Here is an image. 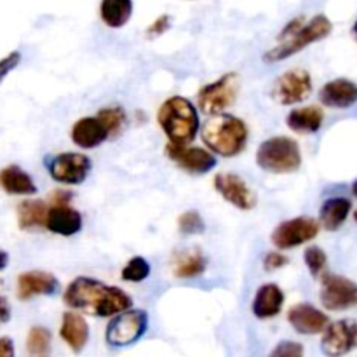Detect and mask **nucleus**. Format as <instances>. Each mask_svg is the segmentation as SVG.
<instances>
[{
	"label": "nucleus",
	"instance_id": "nucleus-1",
	"mask_svg": "<svg viewBox=\"0 0 357 357\" xmlns=\"http://www.w3.org/2000/svg\"><path fill=\"white\" fill-rule=\"evenodd\" d=\"M63 302L72 309L94 317H110L131 309L132 300L115 286H107L91 278L73 279L65 289Z\"/></svg>",
	"mask_w": 357,
	"mask_h": 357
},
{
	"label": "nucleus",
	"instance_id": "nucleus-2",
	"mask_svg": "<svg viewBox=\"0 0 357 357\" xmlns=\"http://www.w3.org/2000/svg\"><path fill=\"white\" fill-rule=\"evenodd\" d=\"M303 21L305 20L300 16L286 24L284 30L279 33V45L268 49L264 54L265 63L272 65V63L284 61V59L298 54L314 42L326 38L333 30V23L324 14H317L309 23H303Z\"/></svg>",
	"mask_w": 357,
	"mask_h": 357
},
{
	"label": "nucleus",
	"instance_id": "nucleus-3",
	"mask_svg": "<svg viewBox=\"0 0 357 357\" xmlns=\"http://www.w3.org/2000/svg\"><path fill=\"white\" fill-rule=\"evenodd\" d=\"M202 142L222 157H236L248 143V126L236 115L216 114L201 129Z\"/></svg>",
	"mask_w": 357,
	"mask_h": 357
},
{
	"label": "nucleus",
	"instance_id": "nucleus-4",
	"mask_svg": "<svg viewBox=\"0 0 357 357\" xmlns=\"http://www.w3.org/2000/svg\"><path fill=\"white\" fill-rule=\"evenodd\" d=\"M157 121L167 139L176 145H188L197 136L199 112L190 100L183 96H171L160 105Z\"/></svg>",
	"mask_w": 357,
	"mask_h": 357
},
{
	"label": "nucleus",
	"instance_id": "nucleus-5",
	"mask_svg": "<svg viewBox=\"0 0 357 357\" xmlns=\"http://www.w3.org/2000/svg\"><path fill=\"white\" fill-rule=\"evenodd\" d=\"M257 164L258 167L272 174L295 173L302 166V152L295 139L274 136L258 146Z\"/></svg>",
	"mask_w": 357,
	"mask_h": 357
},
{
	"label": "nucleus",
	"instance_id": "nucleus-6",
	"mask_svg": "<svg viewBox=\"0 0 357 357\" xmlns=\"http://www.w3.org/2000/svg\"><path fill=\"white\" fill-rule=\"evenodd\" d=\"M149 328V316L145 310H122L115 314L107 324L105 338L110 347H128L136 344Z\"/></svg>",
	"mask_w": 357,
	"mask_h": 357
},
{
	"label": "nucleus",
	"instance_id": "nucleus-7",
	"mask_svg": "<svg viewBox=\"0 0 357 357\" xmlns=\"http://www.w3.org/2000/svg\"><path fill=\"white\" fill-rule=\"evenodd\" d=\"M239 75L234 72L225 73L215 82L202 87L197 94V107L204 114L216 115L223 114L227 108L232 107L239 94Z\"/></svg>",
	"mask_w": 357,
	"mask_h": 357
},
{
	"label": "nucleus",
	"instance_id": "nucleus-8",
	"mask_svg": "<svg viewBox=\"0 0 357 357\" xmlns=\"http://www.w3.org/2000/svg\"><path fill=\"white\" fill-rule=\"evenodd\" d=\"M321 303L324 309L342 312L357 307V284L337 274L321 275Z\"/></svg>",
	"mask_w": 357,
	"mask_h": 357
},
{
	"label": "nucleus",
	"instance_id": "nucleus-9",
	"mask_svg": "<svg viewBox=\"0 0 357 357\" xmlns=\"http://www.w3.org/2000/svg\"><path fill=\"white\" fill-rule=\"evenodd\" d=\"M319 234V222L310 216H298L278 225L272 232V243L278 250H291L316 239Z\"/></svg>",
	"mask_w": 357,
	"mask_h": 357
},
{
	"label": "nucleus",
	"instance_id": "nucleus-10",
	"mask_svg": "<svg viewBox=\"0 0 357 357\" xmlns=\"http://www.w3.org/2000/svg\"><path fill=\"white\" fill-rule=\"evenodd\" d=\"M312 93V77L307 70L295 68L282 73L272 87V96L278 103L289 107L305 101Z\"/></svg>",
	"mask_w": 357,
	"mask_h": 357
},
{
	"label": "nucleus",
	"instance_id": "nucleus-11",
	"mask_svg": "<svg viewBox=\"0 0 357 357\" xmlns=\"http://www.w3.org/2000/svg\"><path fill=\"white\" fill-rule=\"evenodd\" d=\"M91 159L84 153L65 152L58 153L47 162V171L52 180L65 185H80L91 173Z\"/></svg>",
	"mask_w": 357,
	"mask_h": 357
},
{
	"label": "nucleus",
	"instance_id": "nucleus-12",
	"mask_svg": "<svg viewBox=\"0 0 357 357\" xmlns=\"http://www.w3.org/2000/svg\"><path fill=\"white\" fill-rule=\"evenodd\" d=\"M321 349L326 356H345L357 349V323L354 319H340L328 324L323 331Z\"/></svg>",
	"mask_w": 357,
	"mask_h": 357
},
{
	"label": "nucleus",
	"instance_id": "nucleus-13",
	"mask_svg": "<svg viewBox=\"0 0 357 357\" xmlns=\"http://www.w3.org/2000/svg\"><path fill=\"white\" fill-rule=\"evenodd\" d=\"M166 153L176 166L185 169L190 174H206L216 167V157L209 150L187 145H176V143H167Z\"/></svg>",
	"mask_w": 357,
	"mask_h": 357
},
{
	"label": "nucleus",
	"instance_id": "nucleus-14",
	"mask_svg": "<svg viewBox=\"0 0 357 357\" xmlns=\"http://www.w3.org/2000/svg\"><path fill=\"white\" fill-rule=\"evenodd\" d=\"M216 192L225 199L227 202H230L232 206H236L237 209H243V211H250L257 206V195L251 190L250 185L243 180L241 176L234 173H220L216 174L215 180H213Z\"/></svg>",
	"mask_w": 357,
	"mask_h": 357
},
{
	"label": "nucleus",
	"instance_id": "nucleus-15",
	"mask_svg": "<svg viewBox=\"0 0 357 357\" xmlns=\"http://www.w3.org/2000/svg\"><path fill=\"white\" fill-rule=\"evenodd\" d=\"M288 321L293 330L300 335H319L326 330L330 319L324 312L310 303H296L289 309Z\"/></svg>",
	"mask_w": 357,
	"mask_h": 357
},
{
	"label": "nucleus",
	"instance_id": "nucleus-16",
	"mask_svg": "<svg viewBox=\"0 0 357 357\" xmlns=\"http://www.w3.org/2000/svg\"><path fill=\"white\" fill-rule=\"evenodd\" d=\"M59 289L58 279L49 272L31 271L23 272L17 278V298L26 302L33 296H51Z\"/></svg>",
	"mask_w": 357,
	"mask_h": 357
},
{
	"label": "nucleus",
	"instance_id": "nucleus-17",
	"mask_svg": "<svg viewBox=\"0 0 357 357\" xmlns=\"http://www.w3.org/2000/svg\"><path fill=\"white\" fill-rule=\"evenodd\" d=\"M108 138H110L108 129L98 115L79 119L72 128V142L80 149H96Z\"/></svg>",
	"mask_w": 357,
	"mask_h": 357
},
{
	"label": "nucleus",
	"instance_id": "nucleus-18",
	"mask_svg": "<svg viewBox=\"0 0 357 357\" xmlns=\"http://www.w3.org/2000/svg\"><path fill=\"white\" fill-rule=\"evenodd\" d=\"M319 100L324 107L338 108H351L357 103V84L347 79H337L324 84L319 93Z\"/></svg>",
	"mask_w": 357,
	"mask_h": 357
},
{
	"label": "nucleus",
	"instance_id": "nucleus-19",
	"mask_svg": "<svg viewBox=\"0 0 357 357\" xmlns=\"http://www.w3.org/2000/svg\"><path fill=\"white\" fill-rule=\"evenodd\" d=\"M45 229L63 237L75 236L82 229V216H80L77 209L70 208L68 204L54 206L47 213Z\"/></svg>",
	"mask_w": 357,
	"mask_h": 357
},
{
	"label": "nucleus",
	"instance_id": "nucleus-20",
	"mask_svg": "<svg viewBox=\"0 0 357 357\" xmlns=\"http://www.w3.org/2000/svg\"><path fill=\"white\" fill-rule=\"evenodd\" d=\"M284 305V293L274 282H268L258 288L253 300V314L258 319H272L278 316Z\"/></svg>",
	"mask_w": 357,
	"mask_h": 357
},
{
	"label": "nucleus",
	"instance_id": "nucleus-21",
	"mask_svg": "<svg viewBox=\"0 0 357 357\" xmlns=\"http://www.w3.org/2000/svg\"><path fill=\"white\" fill-rule=\"evenodd\" d=\"M59 337L72 349V352L79 354L89 340V326L80 314L65 312L61 319V328H59Z\"/></svg>",
	"mask_w": 357,
	"mask_h": 357
},
{
	"label": "nucleus",
	"instance_id": "nucleus-22",
	"mask_svg": "<svg viewBox=\"0 0 357 357\" xmlns=\"http://www.w3.org/2000/svg\"><path fill=\"white\" fill-rule=\"evenodd\" d=\"M324 114L319 107L310 105V107L293 108L286 117V126L291 131L300 132V135H312L317 132L323 126Z\"/></svg>",
	"mask_w": 357,
	"mask_h": 357
},
{
	"label": "nucleus",
	"instance_id": "nucleus-23",
	"mask_svg": "<svg viewBox=\"0 0 357 357\" xmlns=\"http://www.w3.org/2000/svg\"><path fill=\"white\" fill-rule=\"evenodd\" d=\"M0 187L10 195H33L37 192L30 174L20 166H7L0 171Z\"/></svg>",
	"mask_w": 357,
	"mask_h": 357
},
{
	"label": "nucleus",
	"instance_id": "nucleus-24",
	"mask_svg": "<svg viewBox=\"0 0 357 357\" xmlns=\"http://www.w3.org/2000/svg\"><path fill=\"white\" fill-rule=\"evenodd\" d=\"M351 209H352V204L349 199L345 197L328 199V201L321 206V211H319L321 225H323L326 230H330V232H335V230H338L342 225H344L349 213H351Z\"/></svg>",
	"mask_w": 357,
	"mask_h": 357
},
{
	"label": "nucleus",
	"instance_id": "nucleus-25",
	"mask_svg": "<svg viewBox=\"0 0 357 357\" xmlns=\"http://www.w3.org/2000/svg\"><path fill=\"white\" fill-rule=\"evenodd\" d=\"M208 267V258L201 251H183L173 260V274L180 279L199 278Z\"/></svg>",
	"mask_w": 357,
	"mask_h": 357
},
{
	"label": "nucleus",
	"instance_id": "nucleus-26",
	"mask_svg": "<svg viewBox=\"0 0 357 357\" xmlns=\"http://www.w3.org/2000/svg\"><path fill=\"white\" fill-rule=\"evenodd\" d=\"M132 14V0H101L100 16L107 26L122 28Z\"/></svg>",
	"mask_w": 357,
	"mask_h": 357
},
{
	"label": "nucleus",
	"instance_id": "nucleus-27",
	"mask_svg": "<svg viewBox=\"0 0 357 357\" xmlns=\"http://www.w3.org/2000/svg\"><path fill=\"white\" fill-rule=\"evenodd\" d=\"M49 208L44 201H23L17 206V223L20 229L31 230L45 227Z\"/></svg>",
	"mask_w": 357,
	"mask_h": 357
},
{
	"label": "nucleus",
	"instance_id": "nucleus-28",
	"mask_svg": "<svg viewBox=\"0 0 357 357\" xmlns=\"http://www.w3.org/2000/svg\"><path fill=\"white\" fill-rule=\"evenodd\" d=\"M96 115L101 119V122L105 124V128L108 129V135H110V138H117V136L124 131L128 115H126L124 108L122 107L114 105V107L101 108Z\"/></svg>",
	"mask_w": 357,
	"mask_h": 357
},
{
	"label": "nucleus",
	"instance_id": "nucleus-29",
	"mask_svg": "<svg viewBox=\"0 0 357 357\" xmlns=\"http://www.w3.org/2000/svg\"><path fill=\"white\" fill-rule=\"evenodd\" d=\"M51 349V331L44 326H33L26 338V351L30 356H47Z\"/></svg>",
	"mask_w": 357,
	"mask_h": 357
},
{
	"label": "nucleus",
	"instance_id": "nucleus-30",
	"mask_svg": "<svg viewBox=\"0 0 357 357\" xmlns=\"http://www.w3.org/2000/svg\"><path fill=\"white\" fill-rule=\"evenodd\" d=\"M150 275V264L143 257H132L122 268V279L128 282H142Z\"/></svg>",
	"mask_w": 357,
	"mask_h": 357
},
{
	"label": "nucleus",
	"instance_id": "nucleus-31",
	"mask_svg": "<svg viewBox=\"0 0 357 357\" xmlns=\"http://www.w3.org/2000/svg\"><path fill=\"white\" fill-rule=\"evenodd\" d=\"M178 229H180V232L183 236H199V234H202L206 230V223L202 220L201 213L190 209V211H185L183 215H180V218H178Z\"/></svg>",
	"mask_w": 357,
	"mask_h": 357
},
{
	"label": "nucleus",
	"instance_id": "nucleus-32",
	"mask_svg": "<svg viewBox=\"0 0 357 357\" xmlns=\"http://www.w3.org/2000/svg\"><path fill=\"white\" fill-rule=\"evenodd\" d=\"M303 260H305L307 268L312 274V278H319L323 275L324 268H326L328 257L321 248L317 246H309L305 250V255H303Z\"/></svg>",
	"mask_w": 357,
	"mask_h": 357
},
{
	"label": "nucleus",
	"instance_id": "nucleus-33",
	"mask_svg": "<svg viewBox=\"0 0 357 357\" xmlns=\"http://www.w3.org/2000/svg\"><path fill=\"white\" fill-rule=\"evenodd\" d=\"M271 356L272 357H275V356L278 357H281V356L300 357V356H303V347H302V344H298V342L284 340V342H281L279 345H275V349L271 352Z\"/></svg>",
	"mask_w": 357,
	"mask_h": 357
},
{
	"label": "nucleus",
	"instance_id": "nucleus-34",
	"mask_svg": "<svg viewBox=\"0 0 357 357\" xmlns=\"http://www.w3.org/2000/svg\"><path fill=\"white\" fill-rule=\"evenodd\" d=\"M169 28H171V16L169 14H162V16L157 17V20L153 21L149 28H146L145 35H146V38H157V37H160V35L166 33Z\"/></svg>",
	"mask_w": 357,
	"mask_h": 357
},
{
	"label": "nucleus",
	"instance_id": "nucleus-35",
	"mask_svg": "<svg viewBox=\"0 0 357 357\" xmlns=\"http://www.w3.org/2000/svg\"><path fill=\"white\" fill-rule=\"evenodd\" d=\"M289 264L288 257H284V255H281L279 251H271V253L267 255V257L264 258V268L267 272H274V271H279V268L286 267V265Z\"/></svg>",
	"mask_w": 357,
	"mask_h": 357
},
{
	"label": "nucleus",
	"instance_id": "nucleus-36",
	"mask_svg": "<svg viewBox=\"0 0 357 357\" xmlns=\"http://www.w3.org/2000/svg\"><path fill=\"white\" fill-rule=\"evenodd\" d=\"M20 61H21V54L17 51H13L10 54H7L6 58L0 59V82L6 79L7 73L13 72V70L20 65Z\"/></svg>",
	"mask_w": 357,
	"mask_h": 357
},
{
	"label": "nucleus",
	"instance_id": "nucleus-37",
	"mask_svg": "<svg viewBox=\"0 0 357 357\" xmlns=\"http://www.w3.org/2000/svg\"><path fill=\"white\" fill-rule=\"evenodd\" d=\"M51 201H52V204H56V206L70 204V201H72V194L66 190H56L54 194L51 195Z\"/></svg>",
	"mask_w": 357,
	"mask_h": 357
},
{
	"label": "nucleus",
	"instance_id": "nucleus-38",
	"mask_svg": "<svg viewBox=\"0 0 357 357\" xmlns=\"http://www.w3.org/2000/svg\"><path fill=\"white\" fill-rule=\"evenodd\" d=\"M13 356H14L13 340L7 337L0 338V357H13Z\"/></svg>",
	"mask_w": 357,
	"mask_h": 357
},
{
	"label": "nucleus",
	"instance_id": "nucleus-39",
	"mask_svg": "<svg viewBox=\"0 0 357 357\" xmlns=\"http://www.w3.org/2000/svg\"><path fill=\"white\" fill-rule=\"evenodd\" d=\"M10 319V309L7 300L0 295V323H7Z\"/></svg>",
	"mask_w": 357,
	"mask_h": 357
},
{
	"label": "nucleus",
	"instance_id": "nucleus-40",
	"mask_svg": "<svg viewBox=\"0 0 357 357\" xmlns=\"http://www.w3.org/2000/svg\"><path fill=\"white\" fill-rule=\"evenodd\" d=\"M7 264H9V255L0 250V271H3L7 267Z\"/></svg>",
	"mask_w": 357,
	"mask_h": 357
},
{
	"label": "nucleus",
	"instance_id": "nucleus-41",
	"mask_svg": "<svg viewBox=\"0 0 357 357\" xmlns=\"http://www.w3.org/2000/svg\"><path fill=\"white\" fill-rule=\"evenodd\" d=\"M352 194H354L356 197H357V181H356L354 185H352Z\"/></svg>",
	"mask_w": 357,
	"mask_h": 357
},
{
	"label": "nucleus",
	"instance_id": "nucleus-42",
	"mask_svg": "<svg viewBox=\"0 0 357 357\" xmlns=\"http://www.w3.org/2000/svg\"><path fill=\"white\" fill-rule=\"evenodd\" d=\"M354 37H356V40H357V21H356V24H354Z\"/></svg>",
	"mask_w": 357,
	"mask_h": 357
},
{
	"label": "nucleus",
	"instance_id": "nucleus-43",
	"mask_svg": "<svg viewBox=\"0 0 357 357\" xmlns=\"http://www.w3.org/2000/svg\"><path fill=\"white\" fill-rule=\"evenodd\" d=\"M354 218H356V222H357V209H356V213H354Z\"/></svg>",
	"mask_w": 357,
	"mask_h": 357
}]
</instances>
